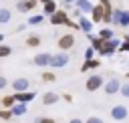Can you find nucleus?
Listing matches in <instances>:
<instances>
[{"instance_id": "nucleus-1", "label": "nucleus", "mask_w": 129, "mask_h": 123, "mask_svg": "<svg viewBox=\"0 0 129 123\" xmlns=\"http://www.w3.org/2000/svg\"><path fill=\"white\" fill-rule=\"evenodd\" d=\"M119 46H121V40H119V38L103 40V46H101V50H99V52H101V54H107V56H109V54H113V52H115V50H117Z\"/></svg>"}, {"instance_id": "nucleus-2", "label": "nucleus", "mask_w": 129, "mask_h": 123, "mask_svg": "<svg viewBox=\"0 0 129 123\" xmlns=\"http://www.w3.org/2000/svg\"><path fill=\"white\" fill-rule=\"evenodd\" d=\"M67 63H69V54H67V50H60V52L52 54V58H50V67H52V69H60V67H64Z\"/></svg>"}, {"instance_id": "nucleus-3", "label": "nucleus", "mask_w": 129, "mask_h": 123, "mask_svg": "<svg viewBox=\"0 0 129 123\" xmlns=\"http://www.w3.org/2000/svg\"><path fill=\"white\" fill-rule=\"evenodd\" d=\"M113 24L129 26V10H113Z\"/></svg>"}, {"instance_id": "nucleus-4", "label": "nucleus", "mask_w": 129, "mask_h": 123, "mask_svg": "<svg viewBox=\"0 0 129 123\" xmlns=\"http://www.w3.org/2000/svg\"><path fill=\"white\" fill-rule=\"evenodd\" d=\"M103 77L101 75H91L89 79H87V83H85V87H87V91H97V89H101L103 87Z\"/></svg>"}, {"instance_id": "nucleus-5", "label": "nucleus", "mask_w": 129, "mask_h": 123, "mask_svg": "<svg viewBox=\"0 0 129 123\" xmlns=\"http://www.w3.org/2000/svg\"><path fill=\"white\" fill-rule=\"evenodd\" d=\"M69 20H71V18H69V14H67L64 10H56L54 14H50V22H52L54 26H58V24H64V26H67Z\"/></svg>"}, {"instance_id": "nucleus-6", "label": "nucleus", "mask_w": 129, "mask_h": 123, "mask_svg": "<svg viewBox=\"0 0 129 123\" xmlns=\"http://www.w3.org/2000/svg\"><path fill=\"white\" fill-rule=\"evenodd\" d=\"M56 46H58L60 50H69V48H73V46H75V36H73V34H62V36L58 38Z\"/></svg>"}, {"instance_id": "nucleus-7", "label": "nucleus", "mask_w": 129, "mask_h": 123, "mask_svg": "<svg viewBox=\"0 0 129 123\" xmlns=\"http://www.w3.org/2000/svg\"><path fill=\"white\" fill-rule=\"evenodd\" d=\"M99 4L103 6V12H105L103 14V22L105 24H113V8H111V2L109 0H101Z\"/></svg>"}, {"instance_id": "nucleus-8", "label": "nucleus", "mask_w": 129, "mask_h": 123, "mask_svg": "<svg viewBox=\"0 0 129 123\" xmlns=\"http://www.w3.org/2000/svg\"><path fill=\"white\" fill-rule=\"evenodd\" d=\"M119 91H121L119 79H109V81L105 83V93H107V95H115V93H119Z\"/></svg>"}, {"instance_id": "nucleus-9", "label": "nucleus", "mask_w": 129, "mask_h": 123, "mask_svg": "<svg viewBox=\"0 0 129 123\" xmlns=\"http://www.w3.org/2000/svg\"><path fill=\"white\" fill-rule=\"evenodd\" d=\"M111 117H113L115 121H123V119H127V107H125V105H117V107H113V109H111Z\"/></svg>"}, {"instance_id": "nucleus-10", "label": "nucleus", "mask_w": 129, "mask_h": 123, "mask_svg": "<svg viewBox=\"0 0 129 123\" xmlns=\"http://www.w3.org/2000/svg\"><path fill=\"white\" fill-rule=\"evenodd\" d=\"M28 79H24V77H20V79H14L12 81V89H14V93H22V91H28Z\"/></svg>"}, {"instance_id": "nucleus-11", "label": "nucleus", "mask_w": 129, "mask_h": 123, "mask_svg": "<svg viewBox=\"0 0 129 123\" xmlns=\"http://www.w3.org/2000/svg\"><path fill=\"white\" fill-rule=\"evenodd\" d=\"M50 58H52V54L40 52V54L34 56V65H38V67H50Z\"/></svg>"}, {"instance_id": "nucleus-12", "label": "nucleus", "mask_w": 129, "mask_h": 123, "mask_svg": "<svg viewBox=\"0 0 129 123\" xmlns=\"http://www.w3.org/2000/svg\"><path fill=\"white\" fill-rule=\"evenodd\" d=\"M14 97H16V103H30V101L36 97V93H32V91H22V93H14Z\"/></svg>"}, {"instance_id": "nucleus-13", "label": "nucleus", "mask_w": 129, "mask_h": 123, "mask_svg": "<svg viewBox=\"0 0 129 123\" xmlns=\"http://www.w3.org/2000/svg\"><path fill=\"white\" fill-rule=\"evenodd\" d=\"M103 6L101 4H97V6H93V10H91V20L93 22H103Z\"/></svg>"}, {"instance_id": "nucleus-14", "label": "nucleus", "mask_w": 129, "mask_h": 123, "mask_svg": "<svg viewBox=\"0 0 129 123\" xmlns=\"http://www.w3.org/2000/svg\"><path fill=\"white\" fill-rule=\"evenodd\" d=\"M34 6H36V0H20V2L16 4V8H18L20 12H30Z\"/></svg>"}, {"instance_id": "nucleus-15", "label": "nucleus", "mask_w": 129, "mask_h": 123, "mask_svg": "<svg viewBox=\"0 0 129 123\" xmlns=\"http://www.w3.org/2000/svg\"><path fill=\"white\" fill-rule=\"evenodd\" d=\"M79 26H81V30H85V34H91V30H93V20H89L87 16H81V18H79Z\"/></svg>"}, {"instance_id": "nucleus-16", "label": "nucleus", "mask_w": 129, "mask_h": 123, "mask_svg": "<svg viewBox=\"0 0 129 123\" xmlns=\"http://www.w3.org/2000/svg\"><path fill=\"white\" fill-rule=\"evenodd\" d=\"M58 99H60V95H56L54 91H48V93L42 95V103H44V105H54Z\"/></svg>"}, {"instance_id": "nucleus-17", "label": "nucleus", "mask_w": 129, "mask_h": 123, "mask_svg": "<svg viewBox=\"0 0 129 123\" xmlns=\"http://www.w3.org/2000/svg\"><path fill=\"white\" fill-rule=\"evenodd\" d=\"M99 65H101V60H97V58H91V60H85V65L81 67V71H83V73H87L89 69H97Z\"/></svg>"}, {"instance_id": "nucleus-18", "label": "nucleus", "mask_w": 129, "mask_h": 123, "mask_svg": "<svg viewBox=\"0 0 129 123\" xmlns=\"http://www.w3.org/2000/svg\"><path fill=\"white\" fill-rule=\"evenodd\" d=\"M0 103L4 105V109H12V107L16 105V97H14V95H6V97H4Z\"/></svg>"}, {"instance_id": "nucleus-19", "label": "nucleus", "mask_w": 129, "mask_h": 123, "mask_svg": "<svg viewBox=\"0 0 129 123\" xmlns=\"http://www.w3.org/2000/svg\"><path fill=\"white\" fill-rule=\"evenodd\" d=\"M26 111H28L26 103H16V105L12 107V115H24Z\"/></svg>"}, {"instance_id": "nucleus-20", "label": "nucleus", "mask_w": 129, "mask_h": 123, "mask_svg": "<svg viewBox=\"0 0 129 123\" xmlns=\"http://www.w3.org/2000/svg\"><path fill=\"white\" fill-rule=\"evenodd\" d=\"M77 6H79L81 12H91V10H93V4H91L89 0H77Z\"/></svg>"}, {"instance_id": "nucleus-21", "label": "nucleus", "mask_w": 129, "mask_h": 123, "mask_svg": "<svg viewBox=\"0 0 129 123\" xmlns=\"http://www.w3.org/2000/svg\"><path fill=\"white\" fill-rule=\"evenodd\" d=\"M26 46H30V48H34V46H40V36H36V34H30V36L26 38Z\"/></svg>"}, {"instance_id": "nucleus-22", "label": "nucleus", "mask_w": 129, "mask_h": 123, "mask_svg": "<svg viewBox=\"0 0 129 123\" xmlns=\"http://www.w3.org/2000/svg\"><path fill=\"white\" fill-rule=\"evenodd\" d=\"M10 18H12L10 10H8V8H0V24H6V22H10Z\"/></svg>"}, {"instance_id": "nucleus-23", "label": "nucleus", "mask_w": 129, "mask_h": 123, "mask_svg": "<svg viewBox=\"0 0 129 123\" xmlns=\"http://www.w3.org/2000/svg\"><path fill=\"white\" fill-rule=\"evenodd\" d=\"M54 12H56V2H54V0L46 2V4H44V14L50 16V14H54Z\"/></svg>"}, {"instance_id": "nucleus-24", "label": "nucleus", "mask_w": 129, "mask_h": 123, "mask_svg": "<svg viewBox=\"0 0 129 123\" xmlns=\"http://www.w3.org/2000/svg\"><path fill=\"white\" fill-rule=\"evenodd\" d=\"M99 38H101V40H111V38H115V36H113V30H111V28H103V30L99 32Z\"/></svg>"}, {"instance_id": "nucleus-25", "label": "nucleus", "mask_w": 129, "mask_h": 123, "mask_svg": "<svg viewBox=\"0 0 129 123\" xmlns=\"http://www.w3.org/2000/svg\"><path fill=\"white\" fill-rule=\"evenodd\" d=\"M10 52H12V48H10L8 44L0 42V58H4V56H10Z\"/></svg>"}, {"instance_id": "nucleus-26", "label": "nucleus", "mask_w": 129, "mask_h": 123, "mask_svg": "<svg viewBox=\"0 0 129 123\" xmlns=\"http://www.w3.org/2000/svg\"><path fill=\"white\" fill-rule=\"evenodd\" d=\"M42 81H46V83H52V81H56V75L54 73H50V71H46V73H42V77H40Z\"/></svg>"}, {"instance_id": "nucleus-27", "label": "nucleus", "mask_w": 129, "mask_h": 123, "mask_svg": "<svg viewBox=\"0 0 129 123\" xmlns=\"http://www.w3.org/2000/svg\"><path fill=\"white\" fill-rule=\"evenodd\" d=\"M42 20H44V16L42 14H36V16H30L28 18V24H42Z\"/></svg>"}, {"instance_id": "nucleus-28", "label": "nucleus", "mask_w": 129, "mask_h": 123, "mask_svg": "<svg viewBox=\"0 0 129 123\" xmlns=\"http://www.w3.org/2000/svg\"><path fill=\"white\" fill-rule=\"evenodd\" d=\"M10 117H12V109H4V111H0V119L10 121Z\"/></svg>"}, {"instance_id": "nucleus-29", "label": "nucleus", "mask_w": 129, "mask_h": 123, "mask_svg": "<svg viewBox=\"0 0 129 123\" xmlns=\"http://www.w3.org/2000/svg\"><path fill=\"white\" fill-rule=\"evenodd\" d=\"M93 54H95V48H93V46H89V48L85 50V60H91V58H93Z\"/></svg>"}, {"instance_id": "nucleus-30", "label": "nucleus", "mask_w": 129, "mask_h": 123, "mask_svg": "<svg viewBox=\"0 0 129 123\" xmlns=\"http://www.w3.org/2000/svg\"><path fill=\"white\" fill-rule=\"evenodd\" d=\"M123 97H129V83H125V85H121V91H119Z\"/></svg>"}, {"instance_id": "nucleus-31", "label": "nucleus", "mask_w": 129, "mask_h": 123, "mask_svg": "<svg viewBox=\"0 0 129 123\" xmlns=\"http://www.w3.org/2000/svg\"><path fill=\"white\" fill-rule=\"evenodd\" d=\"M36 123H56V121L50 117H36Z\"/></svg>"}, {"instance_id": "nucleus-32", "label": "nucleus", "mask_w": 129, "mask_h": 123, "mask_svg": "<svg viewBox=\"0 0 129 123\" xmlns=\"http://www.w3.org/2000/svg\"><path fill=\"white\" fill-rule=\"evenodd\" d=\"M85 123H103V119H99V117H89Z\"/></svg>"}, {"instance_id": "nucleus-33", "label": "nucleus", "mask_w": 129, "mask_h": 123, "mask_svg": "<svg viewBox=\"0 0 129 123\" xmlns=\"http://www.w3.org/2000/svg\"><path fill=\"white\" fill-rule=\"evenodd\" d=\"M6 85H8V79L6 77H0V89H4Z\"/></svg>"}, {"instance_id": "nucleus-34", "label": "nucleus", "mask_w": 129, "mask_h": 123, "mask_svg": "<svg viewBox=\"0 0 129 123\" xmlns=\"http://www.w3.org/2000/svg\"><path fill=\"white\" fill-rule=\"evenodd\" d=\"M69 123H83V121H81V119H77V117H75V119H71V121H69Z\"/></svg>"}, {"instance_id": "nucleus-35", "label": "nucleus", "mask_w": 129, "mask_h": 123, "mask_svg": "<svg viewBox=\"0 0 129 123\" xmlns=\"http://www.w3.org/2000/svg\"><path fill=\"white\" fill-rule=\"evenodd\" d=\"M73 2H77V0H64V4L69 6V4H73Z\"/></svg>"}, {"instance_id": "nucleus-36", "label": "nucleus", "mask_w": 129, "mask_h": 123, "mask_svg": "<svg viewBox=\"0 0 129 123\" xmlns=\"http://www.w3.org/2000/svg\"><path fill=\"white\" fill-rule=\"evenodd\" d=\"M40 2H42V4H46V2H50V0H40Z\"/></svg>"}, {"instance_id": "nucleus-37", "label": "nucleus", "mask_w": 129, "mask_h": 123, "mask_svg": "<svg viewBox=\"0 0 129 123\" xmlns=\"http://www.w3.org/2000/svg\"><path fill=\"white\" fill-rule=\"evenodd\" d=\"M2 40H4V36H2V34H0V42H2Z\"/></svg>"}, {"instance_id": "nucleus-38", "label": "nucleus", "mask_w": 129, "mask_h": 123, "mask_svg": "<svg viewBox=\"0 0 129 123\" xmlns=\"http://www.w3.org/2000/svg\"><path fill=\"white\" fill-rule=\"evenodd\" d=\"M127 40H129V34H127Z\"/></svg>"}, {"instance_id": "nucleus-39", "label": "nucleus", "mask_w": 129, "mask_h": 123, "mask_svg": "<svg viewBox=\"0 0 129 123\" xmlns=\"http://www.w3.org/2000/svg\"><path fill=\"white\" fill-rule=\"evenodd\" d=\"M0 101H2V99H0Z\"/></svg>"}]
</instances>
